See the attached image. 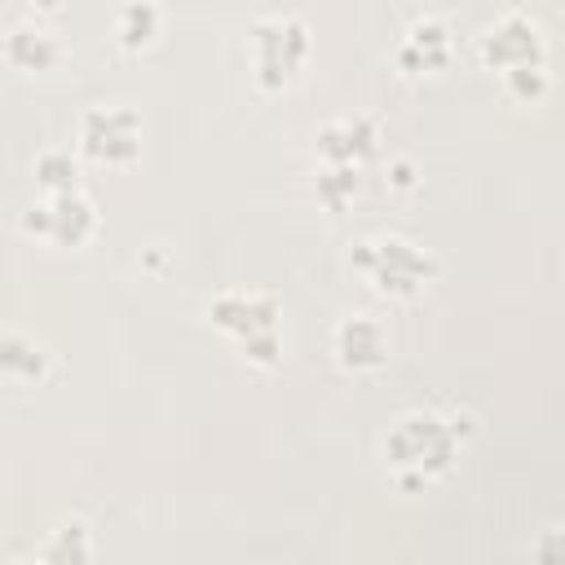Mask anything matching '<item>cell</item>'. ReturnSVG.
Returning <instances> with one entry per match:
<instances>
[{
  "instance_id": "2",
  "label": "cell",
  "mask_w": 565,
  "mask_h": 565,
  "mask_svg": "<svg viewBox=\"0 0 565 565\" xmlns=\"http://www.w3.org/2000/svg\"><path fill=\"white\" fill-rule=\"evenodd\" d=\"M349 265L371 282V291H380V296H388V300H411V296H419V291L433 282V274H437V256H433L428 247H419L415 238L393 234V230L358 238Z\"/></svg>"
},
{
  "instance_id": "8",
  "label": "cell",
  "mask_w": 565,
  "mask_h": 565,
  "mask_svg": "<svg viewBox=\"0 0 565 565\" xmlns=\"http://www.w3.org/2000/svg\"><path fill=\"white\" fill-rule=\"evenodd\" d=\"M450 53H455V31L437 13L411 18V26L402 31V40L393 49V57H397V66L406 75H433V71H441L450 62Z\"/></svg>"
},
{
  "instance_id": "10",
  "label": "cell",
  "mask_w": 565,
  "mask_h": 565,
  "mask_svg": "<svg viewBox=\"0 0 565 565\" xmlns=\"http://www.w3.org/2000/svg\"><path fill=\"white\" fill-rule=\"evenodd\" d=\"M380 150V119L375 115H344L318 128V159L322 163H371Z\"/></svg>"
},
{
  "instance_id": "15",
  "label": "cell",
  "mask_w": 565,
  "mask_h": 565,
  "mask_svg": "<svg viewBox=\"0 0 565 565\" xmlns=\"http://www.w3.org/2000/svg\"><path fill=\"white\" fill-rule=\"evenodd\" d=\"M358 190H362V163H322L318 168V203L322 207L344 212Z\"/></svg>"
},
{
  "instance_id": "1",
  "label": "cell",
  "mask_w": 565,
  "mask_h": 565,
  "mask_svg": "<svg viewBox=\"0 0 565 565\" xmlns=\"http://www.w3.org/2000/svg\"><path fill=\"white\" fill-rule=\"evenodd\" d=\"M468 433H472L468 415L415 406V411H402L384 428L380 450H384V463L402 490H428L433 481H441L459 463Z\"/></svg>"
},
{
  "instance_id": "5",
  "label": "cell",
  "mask_w": 565,
  "mask_h": 565,
  "mask_svg": "<svg viewBox=\"0 0 565 565\" xmlns=\"http://www.w3.org/2000/svg\"><path fill=\"white\" fill-rule=\"evenodd\" d=\"M79 154L106 168L141 154V115L132 106H88L79 115Z\"/></svg>"
},
{
  "instance_id": "17",
  "label": "cell",
  "mask_w": 565,
  "mask_h": 565,
  "mask_svg": "<svg viewBox=\"0 0 565 565\" xmlns=\"http://www.w3.org/2000/svg\"><path fill=\"white\" fill-rule=\"evenodd\" d=\"M503 88H508V97H516V102H530V106H534V102L547 93V62L503 71Z\"/></svg>"
},
{
  "instance_id": "19",
  "label": "cell",
  "mask_w": 565,
  "mask_h": 565,
  "mask_svg": "<svg viewBox=\"0 0 565 565\" xmlns=\"http://www.w3.org/2000/svg\"><path fill=\"white\" fill-rule=\"evenodd\" d=\"M31 9H35V13H57L62 0H31Z\"/></svg>"
},
{
  "instance_id": "9",
  "label": "cell",
  "mask_w": 565,
  "mask_h": 565,
  "mask_svg": "<svg viewBox=\"0 0 565 565\" xmlns=\"http://www.w3.org/2000/svg\"><path fill=\"white\" fill-rule=\"evenodd\" d=\"M331 353L344 371L362 375V371H380L388 362V331L380 318L371 313H349L335 322L331 331Z\"/></svg>"
},
{
  "instance_id": "11",
  "label": "cell",
  "mask_w": 565,
  "mask_h": 565,
  "mask_svg": "<svg viewBox=\"0 0 565 565\" xmlns=\"http://www.w3.org/2000/svg\"><path fill=\"white\" fill-rule=\"evenodd\" d=\"M4 62H9L13 71L44 75V71H53V66L62 62V40H57L44 22L22 18V22H13V26L4 31Z\"/></svg>"
},
{
  "instance_id": "18",
  "label": "cell",
  "mask_w": 565,
  "mask_h": 565,
  "mask_svg": "<svg viewBox=\"0 0 565 565\" xmlns=\"http://www.w3.org/2000/svg\"><path fill=\"white\" fill-rule=\"evenodd\" d=\"M388 181H393L397 190H411V185H415V163H411V159H393V163H388Z\"/></svg>"
},
{
  "instance_id": "6",
  "label": "cell",
  "mask_w": 565,
  "mask_h": 565,
  "mask_svg": "<svg viewBox=\"0 0 565 565\" xmlns=\"http://www.w3.org/2000/svg\"><path fill=\"white\" fill-rule=\"evenodd\" d=\"M481 62L490 71H512V66H534V62H547V40H543V26L525 13V9H508L499 13L486 31H481Z\"/></svg>"
},
{
  "instance_id": "4",
  "label": "cell",
  "mask_w": 565,
  "mask_h": 565,
  "mask_svg": "<svg viewBox=\"0 0 565 565\" xmlns=\"http://www.w3.org/2000/svg\"><path fill=\"white\" fill-rule=\"evenodd\" d=\"M22 230H26L31 238L53 243V247H84V243L97 234V203L84 194V185L44 194L40 203L26 207Z\"/></svg>"
},
{
  "instance_id": "7",
  "label": "cell",
  "mask_w": 565,
  "mask_h": 565,
  "mask_svg": "<svg viewBox=\"0 0 565 565\" xmlns=\"http://www.w3.org/2000/svg\"><path fill=\"white\" fill-rule=\"evenodd\" d=\"M278 313H282V305L265 291H221L207 300V322L216 331H225L234 344H243L260 331H278Z\"/></svg>"
},
{
  "instance_id": "12",
  "label": "cell",
  "mask_w": 565,
  "mask_h": 565,
  "mask_svg": "<svg viewBox=\"0 0 565 565\" xmlns=\"http://www.w3.org/2000/svg\"><path fill=\"white\" fill-rule=\"evenodd\" d=\"M0 375L13 384H35L49 375V353L35 335L26 331H4L0 335Z\"/></svg>"
},
{
  "instance_id": "13",
  "label": "cell",
  "mask_w": 565,
  "mask_h": 565,
  "mask_svg": "<svg viewBox=\"0 0 565 565\" xmlns=\"http://www.w3.org/2000/svg\"><path fill=\"white\" fill-rule=\"evenodd\" d=\"M159 31H163V13L154 0H128L115 18V35L128 53H146L159 40Z\"/></svg>"
},
{
  "instance_id": "14",
  "label": "cell",
  "mask_w": 565,
  "mask_h": 565,
  "mask_svg": "<svg viewBox=\"0 0 565 565\" xmlns=\"http://www.w3.org/2000/svg\"><path fill=\"white\" fill-rule=\"evenodd\" d=\"M93 552H97L93 530H88V521H79V516L62 521V525L35 547V556H40V561H53V565H66V561H93Z\"/></svg>"
},
{
  "instance_id": "16",
  "label": "cell",
  "mask_w": 565,
  "mask_h": 565,
  "mask_svg": "<svg viewBox=\"0 0 565 565\" xmlns=\"http://www.w3.org/2000/svg\"><path fill=\"white\" fill-rule=\"evenodd\" d=\"M79 177H84V168H79V154L62 150V146H53V150H40V159H35V181H40V190H44V194H57V190H75V185H79Z\"/></svg>"
},
{
  "instance_id": "3",
  "label": "cell",
  "mask_w": 565,
  "mask_h": 565,
  "mask_svg": "<svg viewBox=\"0 0 565 565\" xmlns=\"http://www.w3.org/2000/svg\"><path fill=\"white\" fill-rule=\"evenodd\" d=\"M252 49V79L265 93H282L313 53V31L300 13H265L247 31Z\"/></svg>"
}]
</instances>
